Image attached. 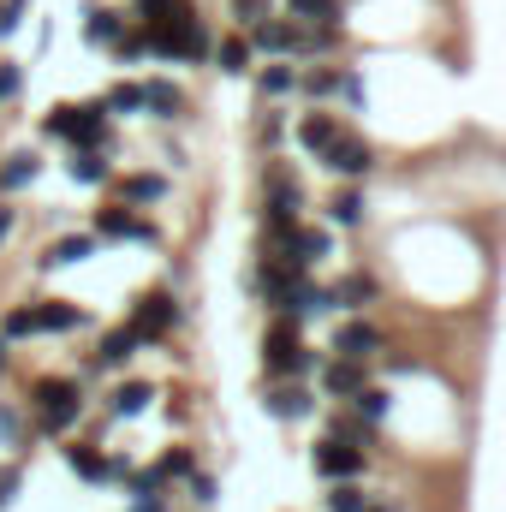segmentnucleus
I'll list each match as a JSON object with an SVG mask.
<instances>
[{"label":"nucleus","instance_id":"f257e3e1","mask_svg":"<svg viewBox=\"0 0 506 512\" xmlns=\"http://www.w3.org/2000/svg\"><path fill=\"white\" fill-rule=\"evenodd\" d=\"M262 370H268V382H298V376L316 370V352L298 340V322L280 316V322L262 334Z\"/></svg>","mask_w":506,"mask_h":512},{"label":"nucleus","instance_id":"f03ea898","mask_svg":"<svg viewBox=\"0 0 506 512\" xmlns=\"http://www.w3.org/2000/svg\"><path fill=\"white\" fill-rule=\"evenodd\" d=\"M42 131L66 137L78 149H96V143H108V102H60L42 114Z\"/></svg>","mask_w":506,"mask_h":512},{"label":"nucleus","instance_id":"7ed1b4c3","mask_svg":"<svg viewBox=\"0 0 506 512\" xmlns=\"http://www.w3.org/2000/svg\"><path fill=\"white\" fill-rule=\"evenodd\" d=\"M30 411H36V423L48 429V435H66L78 417H84V393L72 376H42V382L30 387Z\"/></svg>","mask_w":506,"mask_h":512},{"label":"nucleus","instance_id":"20e7f679","mask_svg":"<svg viewBox=\"0 0 506 512\" xmlns=\"http://www.w3.org/2000/svg\"><path fill=\"white\" fill-rule=\"evenodd\" d=\"M364 465H370V453H364V447H346L340 435H322V441L310 447V471H316L322 483H358Z\"/></svg>","mask_w":506,"mask_h":512},{"label":"nucleus","instance_id":"39448f33","mask_svg":"<svg viewBox=\"0 0 506 512\" xmlns=\"http://www.w3.org/2000/svg\"><path fill=\"white\" fill-rule=\"evenodd\" d=\"M322 167H328L334 179H364V173L376 167V149H370L358 131H340V137L322 149Z\"/></svg>","mask_w":506,"mask_h":512},{"label":"nucleus","instance_id":"423d86ee","mask_svg":"<svg viewBox=\"0 0 506 512\" xmlns=\"http://www.w3.org/2000/svg\"><path fill=\"white\" fill-rule=\"evenodd\" d=\"M376 352H381V328H376V322H364V316H346V322L334 328V358L370 364Z\"/></svg>","mask_w":506,"mask_h":512},{"label":"nucleus","instance_id":"0eeeda50","mask_svg":"<svg viewBox=\"0 0 506 512\" xmlns=\"http://www.w3.org/2000/svg\"><path fill=\"white\" fill-rule=\"evenodd\" d=\"M298 209H304V185H298L292 173H274V179H268V233L298 227Z\"/></svg>","mask_w":506,"mask_h":512},{"label":"nucleus","instance_id":"6e6552de","mask_svg":"<svg viewBox=\"0 0 506 512\" xmlns=\"http://www.w3.org/2000/svg\"><path fill=\"white\" fill-rule=\"evenodd\" d=\"M173 322H179V304H173V292H143V298H131V328H137L143 340L167 334Z\"/></svg>","mask_w":506,"mask_h":512},{"label":"nucleus","instance_id":"1a4fd4ad","mask_svg":"<svg viewBox=\"0 0 506 512\" xmlns=\"http://www.w3.org/2000/svg\"><path fill=\"white\" fill-rule=\"evenodd\" d=\"M262 411H268V417H280V423H304V417L316 411V399H310V387H304V382H268Z\"/></svg>","mask_w":506,"mask_h":512},{"label":"nucleus","instance_id":"9d476101","mask_svg":"<svg viewBox=\"0 0 506 512\" xmlns=\"http://www.w3.org/2000/svg\"><path fill=\"white\" fill-rule=\"evenodd\" d=\"M143 346H149V340H143L131 322H126V328H108V334H102V346L90 352V370H120V364H131Z\"/></svg>","mask_w":506,"mask_h":512},{"label":"nucleus","instance_id":"9b49d317","mask_svg":"<svg viewBox=\"0 0 506 512\" xmlns=\"http://www.w3.org/2000/svg\"><path fill=\"white\" fill-rule=\"evenodd\" d=\"M96 239H131V245H155V227L143 215H131L126 203L120 209H96Z\"/></svg>","mask_w":506,"mask_h":512},{"label":"nucleus","instance_id":"f8f14e48","mask_svg":"<svg viewBox=\"0 0 506 512\" xmlns=\"http://www.w3.org/2000/svg\"><path fill=\"white\" fill-rule=\"evenodd\" d=\"M36 310V334H78L90 316L72 304V298H42V304H30Z\"/></svg>","mask_w":506,"mask_h":512},{"label":"nucleus","instance_id":"ddd939ff","mask_svg":"<svg viewBox=\"0 0 506 512\" xmlns=\"http://www.w3.org/2000/svg\"><path fill=\"white\" fill-rule=\"evenodd\" d=\"M370 387V364H352V358H334L328 370H322V393L328 399H358Z\"/></svg>","mask_w":506,"mask_h":512},{"label":"nucleus","instance_id":"4468645a","mask_svg":"<svg viewBox=\"0 0 506 512\" xmlns=\"http://www.w3.org/2000/svg\"><path fill=\"white\" fill-rule=\"evenodd\" d=\"M120 36H126V18L114 6H84V42L90 48H114Z\"/></svg>","mask_w":506,"mask_h":512},{"label":"nucleus","instance_id":"2eb2a0df","mask_svg":"<svg viewBox=\"0 0 506 512\" xmlns=\"http://www.w3.org/2000/svg\"><path fill=\"white\" fill-rule=\"evenodd\" d=\"M114 191H120L126 209H143V203H161L167 197V179L161 173H126V179H114Z\"/></svg>","mask_w":506,"mask_h":512},{"label":"nucleus","instance_id":"dca6fc26","mask_svg":"<svg viewBox=\"0 0 506 512\" xmlns=\"http://www.w3.org/2000/svg\"><path fill=\"white\" fill-rule=\"evenodd\" d=\"M143 108H149L155 120H179V114H185V90L167 84V78H149V84H143Z\"/></svg>","mask_w":506,"mask_h":512},{"label":"nucleus","instance_id":"f3484780","mask_svg":"<svg viewBox=\"0 0 506 512\" xmlns=\"http://www.w3.org/2000/svg\"><path fill=\"white\" fill-rule=\"evenodd\" d=\"M340 131H346V126H340V114H304V120H298V143H304L310 155H322Z\"/></svg>","mask_w":506,"mask_h":512},{"label":"nucleus","instance_id":"a211bd4d","mask_svg":"<svg viewBox=\"0 0 506 512\" xmlns=\"http://www.w3.org/2000/svg\"><path fill=\"white\" fill-rule=\"evenodd\" d=\"M256 90H262L268 102H286V96H298V66H292V60H280V66H262V72H256Z\"/></svg>","mask_w":506,"mask_h":512},{"label":"nucleus","instance_id":"6ab92c4d","mask_svg":"<svg viewBox=\"0 0 506 512\" xmlns=\"http://www.w3.org/2000/svg\"><path fill=\"white\" fill-rule=\"evenodd\" d=\"M90 251H96L90 233H66V239H54V245L42 251V268H72V262H84Z\"/></svg>","mask_w":506,"mask_h":512},{"label":"nucleus","instance_id":"aec40b11","mask_svg":"<svg viewBox=\"0 0 506 512\" xmlns=\"http://www.w3.org/2000/svg\"><path fill=\"white\" fill-rule=\"evenodd\" d=\"M328 298L346 304V310H364L376 298V274H340V286H328Z\"/></svg>","mask_w":506,"mask_h":512},{"label":"nucleus","instance_id":"412c9836","mask_svg":"<svg viewBox=\"0 0 506 512\" xmlns=\"http://www.w3.org/2000/svg\"><path fill=\"white\" fill-rule=\"evenodd\" d=\"M66 465H72V477H84V483H108V459H102V447L72 441V447H66Z\"/></svg>","mask_w":506,"mask_h":512},{"label":"nucleus","instance_id":"4be33fe9","mask_svg":"<svg viewBox=\"0 0 506 512\" xmlns=\"http://www.w3.org/2000/svg\"><path fill=\"white\" fill-rule=\"evenodd\" d=\"M36 173H42V161H36L30 149H18V155H6V161H0V191L12 197V191H24Z\"/></svg>","mask_w":506,"mask_h":512},{"label":"nucleus","instance_id":"5701e85b","mask_svg":"<svg viewBox=\"0 0 506 512\" xmlns=\"http://www.w3.org/2000/svg\"><path fill=\"white\" fill-rule=\"evenodd\" d=\"M286 18L316 30V24H340V0H286Z\"/></svg>","mask_w":506,"mask_h":512},{"label":"nucleus","instance_id":"b1692460","mask_svg":"<svg viewBox=\"0 0 506 512\" xmlns=\"http://www.w3.org/2000/svg\"><path fill=\"white\" fill-rule=\"evenodd\" d=\"M215 66H221L227 78H245V72L256 66V48L245 42V36H227V42L215 48Z\"/></svg>","mask_w":506,"mask_h":512},{"label":"nucleus","instance_id":"393cba45","mask_svg":"<svg viewBox=\"0 0 506 512\" xmlns=\"http://www.w3.org/2000/svg\"><path fill=\"white\" fill-rule=\"evenodd\" d=\"M72 179H78V185H108L114 167H108L102 149H78V155H72Z\"/></svg>","mask_w":506,"mask_h":512},{"label":"nucleus","instance_id":"a878e982","mask_svg":"<svg viewBox=\"0 0 506 512\" xmlns=\"http://www.w3.org/2000/svg\"><path fill=\"white\" fill-rule=\"evenodd\" d=\"M298 96H316V102L340 96V66H322V72H298Z\"/></svg>","mask_w":506,"mask_h":512},{"label":"nucleus","instance_id":"bb28decb","mask_svg":"<svg viewBox=\"0 0 506 512\" xmlns=\"http://www.w3.org/2000/svg\"><path fill=\"white\" fill-rule=\"evenodd\" d=\"M328 221L334 227H364V197L358 191H334L328 197Z\"/></svg>","mask_w":506,"mask_h":512},{"label":"nucleus","instance_id":"cd10ccee","mask_svg":"<svg viewBox=\"0 0 506 512\" xmlns=\"http://www.w3.org/2000/svg\"><path fill=\"white\" fill-rule=\"evenodd\" d=\"M149 399H155L149 382H126L120 393H114V417H143V411H149Z\"/></svg>","mask_w":506,"mask_h":512},{"label":"nucleus","instance_id":"c85d7f7f","mask_svg":"<svg viewBox=\"0 0 506 512\" xmlns=\"http://www.w3.org/2000/svg\"><path fill=\"white\" fill-rule=\"evenodd\" d=\"M328 512H370V495L358 483H334L328 489Z\"/></svg>","mask_w":506,"mask_h":512},{"label":"nucleus","instance_id":"c756f323","mask_svg":"<svg viewBox=\"0 0 506 512\" xmlns=\"http://www.w3.org/2000/svg\"><path fill=\"white\" fill-rule=\"evenodd\" d=\"M328 435H340V441H376V423H364V417H358V411H340V417H334V429H328Z\"/></svg>","mask_w":506,"mask_h":512},{"label":"nucleus","instance_id":"7c9ffc66","mask_svg":"<svg viewBox=\"0 0 506 512\" xmlns=\"http://www.w3.org/2000/svg\"><path fill=\"white\" fill-rule=\"evenodd\" d=\"M102 102H108V114H137L143 108V84H114Z\"/></svg>","mask_w":506,"mask_h":512},{"label":"nucleus","instance_id":"2f4dec72","mask_svg":"<svg viewBox=\"0 0 506 512\" xmlns=\"http://www.w3.org/2000/svg\"><path fill=\"white\" fill-rule=\"evenodd\" d=\"M30 334H36V310H30V304L6 310V328H0V340H30Z\"/></svg>","mask_w":506,"mask_h":512},{"label":"nucleus","instance_id":"473e14b6","mask_svg":"<svg viewBox=\"0 0 506 512\" xmlns=\"http://www.w3.org/2000/svg\"><path fill=\"white\" fill-rule=\"evenodd\" d=\"M352 411H358L364 423H381V417H387V387H364V393L352 399Z\"/></svg>","mask_w":506,"mask_h":512},{"label":"nucleus","instance_id":"72a5a7b5","mask_svg":"<svg viewBox=\"0 0 506 512\" xmlns=\"http://www.w3.org/2000/svg\"><path fill=\"white\" fill-rule=\"evenodd\" d=\"M233 18H239V30H251L268 18V0H233Z\"/></svg>","mask_w":506,"mask_h":512},{"label":"nucleus","instance_id":"f704fd0d","mask_svg":"<svg viewBox=\"0 0 506 512\" xmlns=\"http://www.w3.org/2000/svg\"><path fill=\"white\" fill-rule=\"evenodd\" d=\"M185 483H191V501H197V507H215V477H209V471H191Z\"/></svg>","mask_w":506,"mask_h":512},{"label":"nucleus","instance_id":"c9c22d12","mask_svg":"<svg viewBox=\"0 0 506 512\" xmlns=\"http://www.w3.org/2000/svg\"><path fill=\"white\" fill-rule=\"evenodd\" d=\"M24 435V411L18 405H0V441H18Z\"/></svg>","mask_w":506,"mask_h":512},{"label":"nucleus","instance_id":"e433bc0d","mask_svg":"<svg viewBox=\"0 0 506 512\" xmlns=\"http://www.w3.org/2000/svg\"><path fill=\"white\" fill-rule=\"evenodd\" d=\"M18 90H24V66H12V60H6V66H0V102H12Z\"/></svg>","mask_w":506,"mask_h":512},{"label":"nucleus","instance_id":"4c0bfd02","mask_svg":"<svg viewBox=\"0 0 506 512\" xmlns=\"http://www.w3.org/2000/svg\"><path fill=\"white\" fill-rule=\"evenodd\" d=\"M340 96H346L352 108H364V78H358V72H340Z\"/></svg>","mask_w":506,"mask_h":512},{"label":"nucleus","instance_id":"58836bf2","mask_svg":"<svg viewBox=\"0 0 506 512\" xmlns=\"http://www.w3.org/2000/svg\"><path fill=\"white\" fill-rule=\"evenodd\" d=\"M18 18H24V0H0V36H12Z\"/></svg>","mask_w":506,"mask_h":512},{"label":"nucleus","instance_id":"ea45409f","mask_svg":"<svg viewBox=\"0 0 506 512\" xmlns=\"http://www.w3.org/2000/svg\"><path fill=\"white\" fill-rule=\"evenodd\" d=\"M280 114H262V126H256V137H262V143H280Z\"/></svg>","mask_w":506,"mask_h":512},{"label":"nucleus","instance_id":"a19ab883","mask_svg":"<svg viewBox=\"0 0 506 512\" xmlns=\"http://www.w3.org/2000/svg\"><path fill=\"white\" fill-rule=\"evenodd\" d=\"M18 483H24V477H18V471H0V507H6V501H12V495H18Z\"/></svg>","mask_w":506,"mask_h":512},{"label":"nucleus","instance_id":"79ce46f5","mask_svg":"<svg viewBox=\"0 0 506 512\" xmlns=\"http://www.w3.org/2000/svg\"><path fill=\"white\" fill-rule=\"evenodd\" d=\"M131 512H167V507H161V495H137V501H131Z\"/></svg>","mask_w":506,"mask_h":512},{"label":"nucleus","instance_id":"37998d69","mask_svg":"<svg viewBox=\"0 0 506 512\" xmlns=\"http://www.w3.org/2000/svg\"><path fill=\"white\" fill-rule=\"evenodd\" d=\"M12 221H18V215H12V209L0 203V245H6V233H12Z\"/></svg>","mask_w":506,"mask_h":512},{"label":"nucleus","instance_id":"c03bdc74","mask_svg":"<svg viewBox=\"0 0 506 512\" xmlns=\"http://www.w3.org/2000/svg\"><path fill=\"white\" fill-rule=\"evenodd\" d=\"M0 370H6V340H0Z\"/></svg>","mask_w":506,"mask_h":512},{"label":"nucleus","instance_id":"a18cd8bd","mask_svg":"<svg viewBox=\"0 0 506 512\" xmlns=\"http://www.w3.org/2000/svg\"><path fill=\"white\" fill-rule=\"evenodd\" d=\"M370 512H393V507H370Z\"/></svg>","mask_w":506,"mask_h":512}]
</instances>
